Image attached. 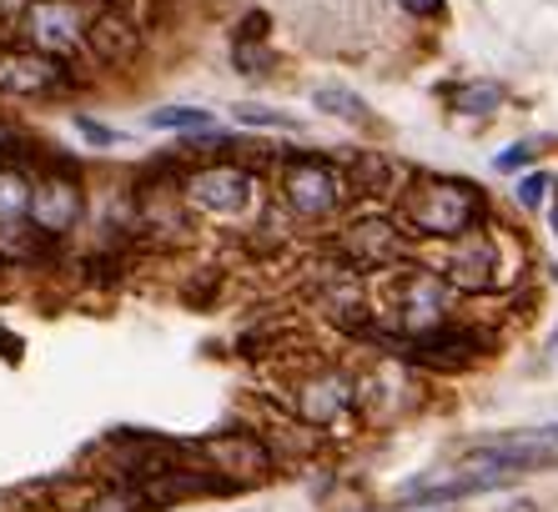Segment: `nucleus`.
<instances>
[{"label": "nucleus", "instance_id": "1", "mask_svg": "<svg viewBox=\"0 0 558 512\" xmlns=\"http://www.w3.org/2000/svg\"><path fill=\"white\" fill-rule=\"evenodd\" d=\"M398 217H403V227L413 236L453 242V236L478 227L483 192H473L468 181H453V176H417L403 192V202H398Z\"/></svg>", "mask_w": 558, "mask_h": 512}, {"label": "nucleus", "instance_id": "2", "mask_svg": "<svg viewBox=\"0 0 558 512\" xmlns=\"http://www.w3.org/2000/svg\"><path fill=\"white\" fill-rule=\"evenodd\" d=\"M453 287L442 282V271L428 267H398L392 271V332L398 337H417V332H433L448 321L453 312Z\"/></svg>", "mask_w": 558, "mask_h": 512}, {"label": "nucleus", "instance_id": "3", "mask_svg": "<svg viewBox=\"0 0 558 512\" xmlns=\"http://www.w3.org/2000/svg\"><path fill=\"white\" fill-rule=\"evenodd\" d=\"M348 196V176L323 156H287L282 161V202L292 217L327 221Z\"/></svg>", "mask_w": 558, "mask_h": 512}, {"label": "nucleus", "instance_id": "4", "mask_svg": "<svg viewBox=\"0 0 558 512\" xmlns=\"http://www.w3.org/2000/svg\"><path fill=\"white\" fill-rule=\"evenodd\" d=\"M442 282L453 292H498L508 287V246L494 231H463L448 242V256H442Z\"/></svg>", "mask_w": 558, "mask_h": 512}, {"label": "nucleus", "instance_id": "5", "mask_svg": "<svg viewBox=\"0 0 558 512\" xmlns=\"http://www.w3.org/2000/svg\"><path fill=\"white\" fill-rule=\"evenodd\" d=\"M21 26H26V46L46 56H65L86 46V26H92V15L81 0H31L26 11H21Z\"/></svg>", "mask_w": 558, "mask_h": 512}, {"label": "nucleus", "instance_id": "6", "mask_svg": "<svg viewBox=\"0 0 558 512\" xmlns=\"http://www.w3.org/2000/svg\"><path fill=\"white\" fill-rule=\"evenodd\" d=\"M252 192H257V181H252L247 167H236V161H217V167H202L186 176V202L211 211V217H236V211H247Z\"/></svg>", "mask_w": 558, "mask_h": 512}, {"label": "nucleus", "instance_id": "7", "mask_svg": "<svg viewBox=\"0 0 558 512\" xmlns=\"http://www.w3.org/2000/svg\"><path fill=\"white\" fill-rule=\"evenodd\" d=\"M292 407H298V417L307 427H332L338 417H348L357 407V382L338 367L307 371L298 382V392H292Z\"/></svg>", "mask_w": 558, "mask_h": 512}, {"label": "nucleus", "instance_id": "8", "mask_svg": "<svg viewBox=\"0 0 558 512\" xmlns=\"http://www.w3.org/2000/svg\"><path fill=\"white\" fill-rule=\"evenodd\" d=\"M483 332H473V327H463V321H442V327H433V332H417V337H403V352L408 362H417V367H442V371H453V367H468L473 357H483Z\"/></svg>", "mask_w": 558, "mask_h": 512}, {"label": "nucleus", "instance_id": "9", "mask_svg": "<svg viewBox=\"0 0 558 512\" xmlns=\"http://www.w3.org/2000/svg\"><path fill=\"white\" fill-rule=\"evenodd\" d=\"M342 256H348L352 271H383V267H398V256H403V236H398V227L383 217H363L352 221L348 231H342Z\"/></svg>", "mask_w": 558, "mask_h": 512}, {"label": "nucleus", "instance_id": "10", "mask_svg": "<svg viewBox=\"0 0 558 512\" xmlns=\"http://www.w3.org/2000/svg\"><path fill=\"white\" fill-rule=\"evenodd\" d=\"M196 452H202L217 473H227V483H257V477L272 473V452L262 448L252 432H217Z\"/></svg>", "mask_w": 558, "mask_h": 512}, {"label": "nucleus", "instance_id": "11", "mask_svg": "<svg viewBox=\"0 0 558 512\" xmlns=\"http://www.w3.org/2000/svg\"><path fill=\"white\" fill-rule=\"evenodd\" d=\"M56 86H65L61 56H46L36 46L0 51V96H46Z\"/></svg>", "mask_w": 558, "mask_h": 512}, {"label": "nucleus", "instance_id": "12", "mask_svg": "<svg viewBox=\"0 0 558 512\" xmlns=\"http://www.w3.org/2000/svg\"><path fill=\"white\" fill-rule=\"evenodd\" d=\"M81 186L71 176H46L31 186V227L40 231V236H65V231H76L81 221Z\"/></svg>", "mask_w": 558, "mask_h": 512}, {"label": "nucleus", "instance_id": "13", "mask_svg": "<svg viewBox=\"0 0 558 512\" xmlns=\"http://www.w3.org/2000/svg\"><path fill=\"white\" fill-rule=\"evenodd\" d=\"M473 467H504V473H538V467H558V442L548 432L508 437V442H483L468 452Z\"/></svg>", "mask_w": 558, "mask_h": 512}, {"label": "nucleus", "instance_id": "14", "mask_svg": "<svg viewBox=\"0 0 558 512\" xmlns=\"http://www.w3.org/2000/svg\"><path fill=\"white\" fill-rule=\"evenodd\" d=\"M519 483V473H504V467H473L468 462L458 477H433V483H417L403 492V502L413 508H442V502H458V498H473V492H494V487Z\"/></svg>", "mask_w": 558, "mask_h": 512}, {"label": "nucleus", "instance_id": "15", "mask_svg": "<svg viewBox=\"0 0 558 512\" xmlns=\"http://www.w3.org/2000/svg\"><path fill=\"white\" fill-rule=\"evenodd\" d=\"M86 46H92L96 61L126 65L131 56H136V46H142V31L131 26L121 11H101V15H92V26H86Z\"/></svg>", "mask_w": 558, "mask_h": 512}, {"label": "nucleus", "instance_id": "16", "mask_svg": "<svg viewBox=\"0 0 558 512\" xmlns=\"http://www.w3.org/2000/svg\"><path fill=\"white\" fill-rule=\"evenodd\" d=\"M442 96H448V106L458 115H494L508 101V90L498 81H463V86H448Z\"/></svg>", "mask_w": 558, "mask_h": 512}, {"label": "nucleus", "instance_id": "17", "mask_svg": "<svg viewBox=\"0 0 558 512\" xmlns=\"http://www.w3.org/2000/svg\"><path fill=\"white\" fill-rule=\"evenodd\" d=\"M31 217V176L5 167L0 171V227H21Z\"/></svg>", "mask_w": 558, "mask_h": 512}, {"label": "nucleus", "instance_id": "18", "mask_svg": "<svg viewBox=\"0 0 558 512\" xmlns=\"http://www.w3.org/2000/svg\"><path fill=\"white\" fill-rule=\"evenodd\" d=\"M352 196H383L392 192V161L377 151H357V167H352V181H348Z\"/></svg>", "mask_w": 558, "mask_h": 512}, {"label": "nucleus", "instance_id": "19", "mask_svg": "<svg viewBox=\"0 0 558 512\" xmlns=\"http://www.w3.org/2000/svg\"><path fill=\"white\" fill-rule=\"evenodd\" d=\"M312 106L327 115H338V121H367V101L348 86H317L312 90Z\"/></svg>", "mask_w": 558, "mask_h": 512}, {"label": "nucleus", "instance_id": "20", "mask_svg": "<svg viewBox=\"0 0 558 512\" xmlns=\"http://www.w3.org/2000/svg\"><path fill=\"white\" fill-rule=\"evenodd\" d=\"M146 126H156V131H211V111H196V106H161V111L146 115Z\"/></svg>", "mask_w": 558, "mask_h": 512}, {"label": "nucleus", "instance_id": "21", "mask_svg": "<svg viewBox=\"0 0 558 512\" xmlns=\"http://www.w3.org/2000/svg\"><path fill=\"white\" fill-rule=\"evenodd\" d=\"M151 508H156V502L146 498L142 483H121V487H111V492H101V498H96L86 512H151Z\"/></svg>", "mask_w": 558, "mask_h": 512}, {"label": "nucleus", "instance_id": "22", "mask_svg": "<svg viewBox=\"0 0 558 512\" xmlns=\"http://www.w3.org/2000/svg\"><path fill=\"white\" fill-rule=\"evenodd\" d=\"M232 61L242 76H267L272 71V51H267V40L262 36H236L232 40Z\"/></svg>", "mask_w": 558, "mask_h": 512}, {"label": "nucleus", "instance_id": "23", "mask_svg": "<svg viewBox=\"0 0 558 512\" xmlns=\"http://www.w3.org/2000/svg\"><path fill=\"white\" fill-rule=\"evenodd\" d=\"M236 121L242 126H277V131H298V121L282 111H267V106H236Z\"/></svg>", "mask_w": 558, "mask_h": 512}, {"label": "nucleus", "instance_id": "24", "mask_svg": "<svg viewBox=\"0 0 558 512\" xmlns=\"http://www.w3.org/2000/svg\"><path fill=\"white\" fill-rule=\"evenodd\" d=\"M76 131H81V136H86L92 146H117V142H121V131L101 126V121H92V115H76Z\"/></svg>", "mask_w": 558, "mask_h": 512}, {"label": "nucleus", "instance_id": "25", "mask_svg": "<svg viewBox=\"0 0 558 512\" xmlns=\"http://www.w3.org/2000/svg\"><path fill=\"white\" fill-rule=\"evenodd\" d=\"M544 196H548V176H538V171H533V176L519 181V202L529 206V211H538V206H544Z\"/></svg>", "mask_w": 558, "mask_h": 512}, {"label": "nucleus", "instance_id": "26", "mask_svg": "<svg viewBox=\"0 0 558 512\" xmlns=\"http://www.w3.org/2000/svg\"><path fill=\"white\" fill-rule=\"evenodd\" d=\"M533 156H538V146H533V142H519V146H508V151L498 156L494 167H498V171H519V167H529Z\"/></svg>", "mask_w": 558, "mask_h": 512}, {"label": "nucleus", "instance_id": "27", "mask_svg": "<svg viewBox=\"0 0 558 512\" xmlns=\"http://www.w3.org/2000/svg\"><path fill=\"white\" fill-rule=\"evenodd\" d=\"M408 15H417V21H433V15H442V0H398Z\"/></svg>", "mask_w": 558, "mask_h": 512}, {"label": "nucleus", "instance_id": "28", "mask_svg": "<svg viewBox=\"0 0 558 512\" xmlns=\"http://www.w3.org/2000/svg\"><path fill=\"white\" fill-rule=\"evenodd\" d=\"M0 357H5V362H21V337L5 332V327H0Z\"/></svg>", "mask_w": 558, "mask_h": 512}, {"label": "nucleus", "instance_id": "29", "mask_svg": "<svg viewBox=\"0 0 558 512\" xmlns=\"http://www.w3.org/2000/svg\"><path fill=\"white\" fill-rule=\"evenodd\" d=\"M31 0H0V15H21Z\"/></svg>", "mask_w": 558, "mask_h": 512}, {"label": "nucleus", "instance_id": "30", "mask_svg": "<svg viewBox=\"0 0 558 512\" xmlns=\"http://www.w3.org/2000/svg\"><path fill=\"white\" fill-rule=\"evenodd\" d=\"M544 432H548V437H554V442H558V423H554V427H544Z\"/></svg>", "mask_w": 558, "mask_h": 512}, {"label": "nucleus", "instance_id": "31", "mask_svg": "<svg viewBox=\"0 0 558 512\" xmlns=\"http://www.w3.org/2000/svg\"><path fill=\"white\" fill-rule=\"evenodd\" d=\"M0 142H5V126H0Z\"/></svg>", "mask_w": 558, "mask_h": 512}, {"label": "nucleus", "instance_id": "32", "mask_svg": "<svg viewBox=\"0 0 558 512\" xmlns=\"http://www.w3.org/2000/svg\"><path fill=\"white\" fill-rule=\"evenodd\" d=\"M428 512H433V508H428Z\"/></svg>", "mask_w": 558, "mask_h": 512}]
</instances>
